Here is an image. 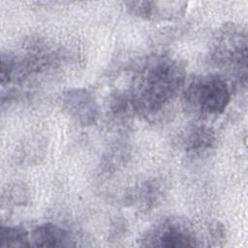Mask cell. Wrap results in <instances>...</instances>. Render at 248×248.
Segmentation results:
<instances>
[{
    "label": "cell",
    "instance_id": "obj_3",
    "mask_svg": "<svg viewBox=\"0 0 248 248\" xmlns=\"http://www.w3.org/2000/svg\"><path fill=\"white\" fill-rule=\"evenodd\" d=\"M209 60L238 84L247 79V34L243 27L227 23L218 29L209 47Z\"/></svg>",
    "mask_w": 248,
    "mask_h": 248
},
{
    "label": "cell",
    "instance_id": "obj_9",
    "mask_svg": "<svg viewBox=\"0 0 248 248\" xmlns=\"http://www.w3.org/2000/svg\"><path fill=\"white\" fill-rule=\"evenodd\" d=\"M0 247H30L29 232L21 227L2 225L0 228Z\"/></svg>",
    "mask_w": 248,
    "mask_h": 248
},
{
    "label": "cell",
    "instance_id": "obj_1",
    "mask_svg": "<svg viewBox=\"0 0 248 248\" xmlns=\"http://www.w3.org/2000/svg\"><path fill=\"white\" fill-rule=\"evenodd\" d=\"M186 71L183 62L168 53L148 56L137 69L126 93L133 114L161 116L181 94Z\"/></svg>",
    "mask_w": 248,
    "mask_h": 248
},
{
    "label": "cell",
    "instance_id": "obj_4",
    "mask_svg": "<svg viewBox=\"0 0 248 248\" xmlns=\"http://www.w3.org/2000/svg\"><path fill=\"white\" fill-rule=\"evenodd\" d=\"M144 247H198L203 239L191 221L183 217H167L150 227L140 238Z\"/></svg>",
    "mask_w": 248,
    "mask_h": 248
},
{
    "label": "cell",
    "instance_id": "obj_7",
    "mask_svg": "<svg viewBox=\"0 0 248 248\" xmlns=\"http://www.w3.org/2000/svg\"><path fill=\"white\" fill-rule=\"evenodd\" d=\"M30 236V246L35 247H71L76 246V239L71 232L53 224L45 223L36 227Z\"/></svg>",
    "mask_w": 248,
    "mask_h": 248
},
{
    "label": "cell",
    "instance_id": "obj_8",
    "mask_svg": "<svg viewBox=\"0 0 248 248\" xmlns=\"http://www.w3.org/2000/svg\"><path fill=\"white\" fill-rule=\"evenodd\" d=\"M216 142L214 131L205 125H194L181 136L183 150L192 156H201L212 149Z\"/></svg>",
    "mask_w": 248,
    "mask_h": 248
},
{
    "label": "cell",
    "instance_id": "obj_6",
    "mask_svg": "<svg viewBox=\"0 0 248 248\" xmlns=\"http://www.w3.org/2000/svg\"><path fill=\"white\" fill-rule=\"evenodd\" d=\"M125 5L131 14L152 21L177 19L187 10V2L183 1H130Z\"/></svg>",
    "mask_w": 248,
    "mask_h": 248
},
{
    "label": "cell",
    "instance_id": "obj_2",
    "mask_svg": "<svg viewBox=\"0 0 248 248\" xmlns=\"http://www.w3.org/2000/svg\"><path fill=\"white\" fill-rule=\"evenodd\" d=\"M232 90L224 77L218 74L202 75L184 85L181 101L184 108L200 118L220 116L228 108Z\"/></svg>",
    "mask_w": 248,
    "mask_h": 248
},
{
    "label": "cell",
    "instance_id": "obj_5",
    "mask_svg": "<svg viewBox=\"0 0 248 248\" xmlns=\"http://www.w3.org/2000/svg\"><path fill=\"white\" fill-rule=\"evenodd\" d=\"M62 108L78 124L87 127L95 124L100 116V107L95 96L85 88H72L61 97Z\"/></svg>",
    "mask_w": 248,
    "mask_h": 248
}]
</instances>
